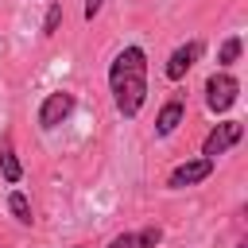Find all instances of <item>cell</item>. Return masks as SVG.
<instances>
[{
  "label": "cell",
  "mask_w": 248,
  "mask_h": 248,
  "mask_svg": "<svg viewBox=\"0 0 248 248\" xmlns=\"http://www.w3.org/2000/svg\"><path fill=\"white\" fill-rule=\"evenodd\" d=\"M108 89L112 101L120 108V116H140L143 101H147V54L140 46H124L112 66H108Z\"/></svg>",
  "instance_id": "6da1fadb"
},
{
  "label": "cell",
  "mask_w": 248,
  "mask_h": 248,
  "mask_svg": "<svg viewBox=\"0 0 248 248\" xmlns=\"http://www.w3.org/2000/svg\"><path fill=\"white\" fill-rule=\"evenodd\" d=\"M236 93H240V81L232 78V74H213L209 81H205V105H209V112H225V108H232L236 105Z\"/></svg>",
  "instance_id": "7a4b0ae2"
},
{
  "label": "cell",
  "mask_w": 248,
  "mask_h": 248,
  "mask_svg": "<svg viewBox=\"0 0 248 248\" xmlns=\"http://www.w3.org/2000/svg\"><path fill=\"white\" fill-rule=\"evenodd\" d=\"M240 136H244V124H240V120H225V124H217V128L205 136L202 155H205V159H217V155H225L232 143H240Z\"/></svg>",
  "instance_id": "3957f363"
},
{
  "label": "cell",
  "mask_w": 248,
  "mask_h": 248,
  "mask_svg": "<svg viewBox=\"0 0 248 248\" xmlns=\"http://www.w3.org/2000/svg\"><path fill=\"white\" fill-rule=\"evenodd\" d=\"M213 163L217 159H190V163H178L174 170H170V178H167V186L170 190H186V186H194V182H205L209 174H213Z\"/></svg>",
  "instance_id": "277c9868"
},
{
  "label": "cell",
  "mask_w": 248,
  "mask_h": 248,
  "mask_svg": "<svg viewBox=\"0 0 248 248\" xmlns=\"http://www.w3.org/2000/svg\"><path fill=\"white\" fill-rule=\"evenodd\" d=\"M70 112H74V93H66V89L46 93V101L39 105V128H58Z\"/></svg>",
  "instance_id": "5b68a950"
},
{
  "label": "cell",
  "mask_w": 248,
  "mask_h": 248,
  "mask_svg": "<svg viewBox=\"0 0 248 248\" xmlns=\"http://www.w3.org/2000/svg\"><path fill=\"white\" fill-rule=\"evenodd\" d=\"M198 58H202V43H198V39L182 43V46L167 58V78H170V81H182V78H186V70H190Z\"/></svg>",
  "instance_id": "8992f818"
},
{
  "label": "cell",
  "mask_w": 248,
  "mask_h": 248,
  "mask_svg": "<svg viewBox=\"0 0 248 248\" xmlns=\"http://www.w3.org/2000/svg\"><path fill=\"white\" fill-rule=\"evenodd\" d=\"M163 240V232H159V225H151V229H140V232H120L108 248H155Z\"/></svg>",
  "instance_id": "52a82bcc"
},
{
  "label": "cell",
  "mask_w": 248,
  "mask_h": 248,
  "mask_svg": "<svg viewBox=\"0 0 248 248\" xmlns=\"http://www.w3.org/2000/svg\"><path fill=\"white\" fill-rule=\"evenodd\" d=\"M182 112H186V108H182V101H178V97H174V101H167V105L159 108V116H155V136H170V132L182 124Z\"/></svg>",
  "instance_id": "ba28073f"
},
{
  "label": "cell",
  "mask_w": 248,
  "mask_h": 248,
  "mask_svg": "<svg viewBox=\"0 0 248 248\" xmlns=\"http://www.w3.org/2000/svg\"><path fill=\"white\" fill-rule=\"evenodd\" d=\"M0 170H4V178H8V182H19V178H23V167H19V159H16V151H12V140H8V136L0 140Z\"/></svg>",
  "instance_id": "9c48e42d"
},
{
  "label": "cell",
  "mask_w": 248,
  "mask_h": 248,
  "mask_svg": "<svg viewBox=\"0 0 248 248\" xmlns=\"http://www.w3.org/2000/svg\"><path fill=\"white\" fill-rule=\"evenodd\" d=\"M236 58H240V35H229V39L221 43V54H217V62H221V66H232Z\"/></svg>",
  "instance_id": "30bf717a"
},
{
  "label": "cell",
  "mask_w": 248,
  "mask_h": 248,
  "mask_svg": "<svg viewBox=\"0 0 248 248\" xmlns=\"http://www.w3.org/2000/svg\"><path fill=\"white\" fill-rule=\"evenodd\" d=\"M8 209L16 213V221H23V225H31V202H27V198H23L19 190H16L12 198H8Z\"/></svg>",
  "instance_id": "8fae6325"
},
{
  "label": "cell",
  "mask_w": 248,
  "mask_h": 248,
  "mask_svg": "<svg viewBox=\"0 0 248 248\" xmlns=\"http://www.w3.org/2000/svg\"><path fill=\"white\" fill-rule=\"evenodd\" d=\"M58 19H62V4H50L46 19H43V35H54L58 31Z\"/></svg>",
  "instance_id": "7c38bea8"
},
{
  "label": "cell",
  "mask_w": 248,
  "mask_h": 248,
  "mask_svg": "<svg viewBox=\"0 0 248 248\" xmlns=\"http://www.w3.org/2000/svg\"><path fill=\"white\" fill-rule=\"evenodd\" d=\"M101 4H105V0H85V19H93V16L101 12Z\"/></svg>",
  "instance_id": "4fadbf2b"
},
{
  "label": "cell",
  "mask_w": 248,
  "mask_h": 248,
  "mask_svg": "<svg viewBox=\"0 0 248 248\" xmlns=\"http://www.w3.org/2000/svg\"><path fill=\"white\" fill-rule=\"evenodd\" d=\"M236 248H248V244H236Z\"/></svg>",
  "instance_id": "5bb4252c"
}]
</instances>
